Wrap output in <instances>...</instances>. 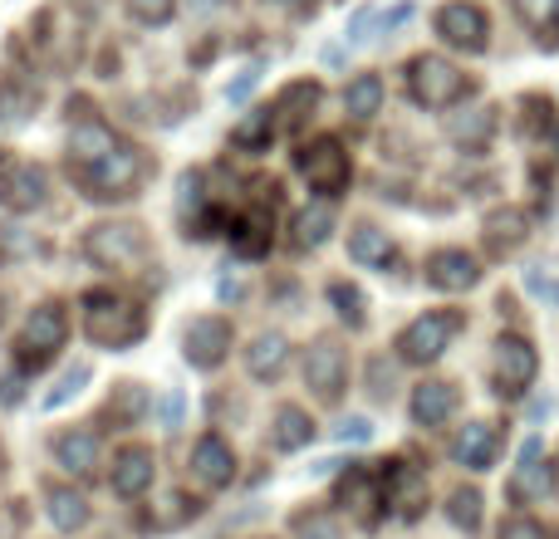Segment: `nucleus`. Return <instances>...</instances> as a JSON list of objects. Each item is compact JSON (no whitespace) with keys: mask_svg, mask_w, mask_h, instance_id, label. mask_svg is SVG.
Here are the masks:
<instances>
[{"mask_svg":"<svg viewBox=\"0 0 559 539\" xmlns=\"http://www.w3.org/2000/svg\"><path fill=\"white\" fill-rule=\"evenodd\" d=\"M515 495H525V501H535V495H550L555 491V466H521V476L511 481Z\"/></svg>","mask_w":559,"mask_h":539,"instance_id":"34","label":"nucleus"},{"mask_svg":"<svg viewBox=\"0 0 559 539\" xmlns=\"http://www.w3.org/2000/svg\"><path fill=\"white\" fill-rule=\"evenodd\" d=\"M147 412V387L143 383H118L108 397V422L114 427H133Z\"/></svg>","mask_w":559,"mask_h":539,"instance_id":"30","label":"nucleus"},{"mask_svg":"<svg viewBox=\"0 0 559 539\" xmlns=\"http://www.w3.org/2000/svg\"><path fill=\"white\" fill-rule=\"evenodd\" d=\"M535 368H540V358H535L531 338L521 334H501L491 348V383L501 397H521L525 387L535 383Z\"/></svg>","mask_w":559,"mask_h":539,"instance_id":"8","label":"nucleus"},{"mask_svg":"<svg viewBox=\"0 0 559 539\" xmlns=\"http://www.w3.org/2000/svg\"><path fill=\"white\" fill-rule=\"evenodd\" d=\"M383 491H388V505H393L403 520H417V515H423V505H427V481H423V471H413V466H403V462H388Z\"/></svg>","mask_w":559,"mask_h":539,"instance_id":"16","label":"nucleus"},{"mask_svg":"<svg viewBox=\"0 0 559 539\" xmlns=\"http://www.w3.org/2000/svg\"><path fill=\"white\" fill-rule=\"evenodd\" d=\"M295 535L299 539H338V525L329 520L324 511H309V515H295Z\"/></svg>","mask_w":559,"mask_h":539,"instance_id":"38","label":"nucleus"},{"mask_svg":"<svg viewBox=\"0 0 559 539\" xmlns=\"http://www.w3.org/2000/svg\"><path fill=\"white\" fill-rule=\"evenodd\" d=\"M182 354H187V363H192V368L212 373V368L231 354V324H226V319H216V314L192 319V324H187V334H182Z\"/></svg>","mask_w":559,"mask_h":539,"instance_id":"11","label":"nucleus"},{"mask_svg":"<svg viewBox=\"0 0 559 539\" xmlns=\"http://www.w3.org/2000/svg\"><path fill=\"white\" fill-rule=\"evenodd\" d=\"M55 462L64 466L69 476H94L98 471V432H88V427H69V432L55 436Z\"/></svg>","mask_w":559,"mask_h":539,"instance_id":"18","label":"nucleus"},{"mask_svg":"<svg viewBox=\"0 0 559 539\" xmlns=\"http://www.w3.org/2000/svg\"><path fill=\"white\" fill-rule=\"evenodd\" d=\"M231 245H236L241 255H251V261H255V255L271 251V212H265V206L246 212L241 221L231 226Z\"/></svg>","mask_w":559,"mask_h":539,"instance_id":"23","label":"nucleus"},{"mask_svg":"<svg viewBox=\"0 0 559 539\" xmlns=\"http://www.w3.org/2000/svg\"><path fill=\"white\" fill-rule=\"evenodd\" d=\"M285 358H289L285 334H261L251 348H246V368H251V378H261V383H271V378H280Z\"/></svg>","mask_w":559,"mask_h":539,"instance_id":"22","label":"nucleus"},{"mask_svg":"<svg viewBox=\"0 0 559 539\" xmlns=\"http://www.w3.org/2000/svg\"><path fill=\"white\" fill-rule=\"evenodd\" d=\"M550 10H555V0H521V15L531 20V25H545V20H550Z\"/></svg>","mask_w":559,"mask_h":539,"instance_id":"44","label":"nucleus"},{"mask_svg":"<svg viewBox=\"0 0 559 539\" xmlns=\"http://www.w3.org/2000/svg\"><path fill=\"white\" fill-rule=\"evenodd\" d=\"M314 104H319V84L314 79H295V84H285V94H280L275 118L295 128V123H305V118L314 113Z\"/></svg>","mask_w":559,"mask_h":539,"instance_id":"25","label":"nucleus"},{"mask_svg":"<svg viewBox=\"0 0 559 539\" xmlns=\"http://www.w3.org/2000/svg\"><path fill=\"white\" fill-rule=\"evenodd\" d=\"M69 172H74V182L84 187V196H94V202H108V196H133L138 177H143V153H138L133 143H118V147H108L104 157L79 163V167H69Z\"/></svg>","mask_w":559,"mask_h":539,"instance_id":"2","label":"nucleus"},{"mask_svg":"<svg viewBox=\"0 0 559 539\" xmlns=\"http://www.w3.org/2000/svg\"><path fill=\"white\" fill-rule=\"evenodd\" d=\"M305 383L314 387L319 403H338L348 383V354L334 344V338H319L314 348L305 354Z\"/></svg>","mask_w":559,"mask_h":539,"instance_id":"10","label":"nucleus"},{"mask_svg":"<svg viewBox=\"0 0 559 539\" xmlns=\"http://www.w3.org/2000/svg\"><path fill=\"white\" fill-rule=\"evenodd\" d=\"M197 5H202V10H212V5H222V0H197Z\"/></svg>","mask_w":559,"mask_h":539,"instance_id":"48","label":"nucleus"},{"mask_svg":"<svg viewBox=\"0 0 559 539\" xmlns=\"http://www.w3.org/2000/svg\"><path fill=\"white\" fill-rule=\"evenodd\" d=\"M476 279H481V265L466 251H437L427 261V285L442 295H466V289H476Z\"/></svg>","mask_w":559,"mask_h":539,"instance_id":"17","label":"nucleus"},{"mask_svg":"<svg viewBox=\"0 0 559 539\" xmlns=\"http://www.w3.org/2000/svg\"><path fill=\"white\" fill-rule=\"evenodd\" d=\"M555 20H559V0H555Z\"/></svg>","mask_w":559,"mask_h":539,"instance_id":"50","label":"nucleus"},{"mask_svg":"<svg viewBox=\"0 0 559 539\" xmlns=\"http://www.w3.org/2000/svg\"><path fill=\"white\" fill-rule=\"evenodd\" d=\"M535 456H540V436H531V442H525V446H521V466H531V462H535Z\"/></svg>","mask_w":559,"mask_h":539,"instance_id":"46","label":"nucleus"},{"mask_svg":"<svg viewBox=\"0 0 559 539\" xmlns=\"http://www.w3.org/2000/svg\"><path fill=\"white\" fill-rule=\"evenodd\" d=\"M216 289H222V299H236V295H241V285H236V279H222Z\"/></svg>","mask_w":559,"mask_h":539,"instance_id":"47","label":"nucleus"},{"mask_svg":"<svg viewBox=\"0 0 559 539\" xmlns=\"http://www.w3.org/2000/svg\"><path fill=\"white\" fill-rule=\"evenodd\" d=\"M447 515H452L456 530L476 535V530H481V495H476V491H452V501H447Z\"/></svg>","mask_w":559,"mask_h":539,"instance_id":"33","label":"nucleus"},{"mask_svg":"<svg viewBox=\"0 0 559 539\" xmlns=\"http://www.w3.org/2000/svg\"><path fill=\"white\" fill-rule=\"evenodd\" d=\"M84 383H88V363L69 368V373H64V378H59V387H55V393H49V397H45V412H55V407H64V403H69V397H79V393H84Z\"/></svg>","mask_w":559,"mask_h":539,"instance_id":"37","label":"nucleus"},{"mask_svg":"<svg viewBox=\"0 0 559 539\" xmlns=\"http://www.w3.org/2000/svg\"><path fill=\"white\" fill-rule=\"evenodd\" d=\"M452 456L466 466V471H491L496 456H501V427L491 422H466L452 442Z\"/></svg>","mask_w":559,"mask_h":539,"instance_id":"14","label":"nucleus"},{"mask_svg":"<svg viewBox=\"0 0 559 539\" xmlns=\"http://www.w3.org/2000/svg\"><path fill=\"white\" fill-rule=\"evenodd\" d=\"M128 10H133V20H143V25H167V20L177 15V0H128Z\"/></svg>","mask_w":559,"mask_h":539,"instance_id":"39","label":"nucleus"},{"mask_svg":"<svg viewBox=\"0 0 559 539\" xmlns=\"http://www.w3.org/2000/svg\"><path fill=\"white\" fill-rule=\"evenodd\" d=\"M163 427L167 432L182 427V393H163Z\"/></svg>","mask_w":559,"mask_h":539,"instance_id":"43","label":"nucleus"},{"mask_svg":"<svg viewBox=\"0 0 559 539\" xmlns=\"http://www.w3.org/2000/svg\"><path fill=\"white\" fill-rule=\"evenodd\" d=\"M329 231H334V212H329V202H314L295 216V245L299 251H319V245L329 241Z\"/></svg>","mask_w":559,"mask_h":539,"instance_id":"26","label":"nucleus"},{"mask_svg":"<svg viewBox=\"0 0 559 539\" xmlns=\"http://www.w3.org/2000/svg\"><path fill=\"white\" fill-rule=\"evenodd\" d=\"M407 94L417 108H452L456 98L472 94V79L456 64H447L442 55H417L407 64Z\"/></svg>","mask_w":559,"mask_h":539,"instance_id":"3","label":"nucleus"},{"mask_svg":"<svg viewBox=\"0 0 559 539\" xmlns=\"http://www.w3.org/2000/svg\"><path fill=\"white\" fill-rule=\"evenodd\" d=\"M84 255L104 270H133V265H143V255H147V236H143V226H133V221L94 226V231L84 236Z\"/></svg>","mask_w":559,"mask_h":539,"instance_id":"6","label":"nucleus"},{"mask_svg":"<svg viewBox=\"0 0 559 539\" xmlns=\"http://www.w3.org/2000/svg\"><path fill=\"white\" fill-rule=\"evenodd\" d=\"M84 334L98 348H133L147 334V314L114 289H94L84 295Z\"/></svg>","mask_w":559,"mask_h":539,"instance_id":"1","label":"nucleus"},{"mask_svg":"<svg viewBox=\"0 0 559 539\" xmlns=\"http://www.w3.org/2000/svg\"><path fill=\"white\" fill-rule=\"evenodd\" d=\"M501 539H555L545 525H535V520H525V515H511V520L501 525Z\"/></svg>","mask_w":559,"mask_h":539,"instance_id":"40","label":"nucleus"},{"mask_svg":"<svg viewBox=\"0 0 559 539\" xmlns=\"http://www.w3.org/2000/svg\"><path fill=\"white\" fill-rule=\"evenodd\" d=\"M275 128H280L275 108H255V113H246L241 123L231 128V143L241 147V153H271V143H275Z\"/></svg>","mask_w":559,"mask_h":539,"instance_id":"21","label":"nucleus"},{"mask_svg":"<svg viewBox=\"0 0 559 539\" xmlns=\"http://www.w3.org/2000/svg\"><path fill=\"white\" fill-rule=\"evenodd\" d=\"M153 476H157L153 446H123V452H118V462H114V495L138 501L143 491H153Z\"/></svg>","mask_w":559,"mask_h":539,"instance_id":"15","label":"nucleus"},{"mask_svg":"<svg viewBox=\"0 0 559 539\" xmlns=\"http://www.w3.org/2000/svg\"><path fill=\"white\" fill-rule=\"evenodd\" d=\"M491 113H486V108H481V113H466V118H452V137H456V143H462V147H481L486 143V137H491Z\"/></svg>","mask_w":559,"mask_h":539,"instance_id":"36","label":"nucleus"},{"mask_svg":"<svg viewBox=\"0 0 559 539\" xmlns=\"http://www.w3.org/2000/svg\"><path fill=\"white\" fill-rule=\"evenodd\" d=\"M373 495H378L373 476H368L364 466H348V476L338 481V505L354 511V515H368V501H373Z\"/></svg>","mask_w":559,"mask_h":539,"instance_id":"31","label":"nucleus"},{"mask_svg":"<svg viewBox=\"0 0 559 539\" xmlns=\"http://www.w3.org/2000/svg\"><path fill=\"white\" fill-rule=\"evenodd\" d=\"M271 442H275V452H299V446L314 442V422H309L305 407H280Z\"/></svg>","mask_w":559,"mask_h":539,"instance_id":"24","label":"nucleus"},{"mask_svg":"<svg viewBox=\"0 0 559 539\" xmlns=\"http://www.w3.org/2000/svg\"><path fill=\"white\" fill-rule=\"evenodd\" d=\"M344 108L358 118V123H364V118H373L378 108H383V79H378V74H358L354 84L344 88Z\"/></svg>","mask_w":559,"mask_h":539,"instance_id":"29","label":"nucleus"},{"mask_svg":"<svg viewBox=\"0 0 559 539\" xmlns=\"http://www.w3.org/2000/svg\"><path fill=\"white\" fill-rule=\"evenodd\" d=\"M338 442H373V422L368 417H344V422L334 427Z\"/></svg>","mask_w":559,"mask_h":539,"instance_id":"41","label":"nucleus"},{"mask_svg":"<svg viewBox=\"0 0 559 539\" xmlns=\"http://www.w3.org/2000/svg\"><path fill=\"white\" fill-rule=\"evenodd\" d=\"M64 338H69V319H64V309L59 304H39V309H29V319H25V334H20V368H49L55 363V354L64 348Z\"/></svg>","mask_w":559,"mask_h":539,"instance_id":"5","label":"nucleus"},{"mask_svg":"<svg viewBox=\"0 0 559 539\" xmlns=\"http://www.w3.org/2000/svg\"><path fill=\"white\" fill-rule=\"evenodd\" d=\"M192 476H197V486H206V491H222V486H231V476H236V452L216 432H206L202 442L192 446Z\"/></svg>","mask_w":559,"mask_h":539,"instance_id":"13","label":"nucleus"},{"mask_svg":"<svg viewBox=\"0 0 559 539\" xmlns=\"http://www.w3.org/2000/svg\"><path fill=\"white\" fill-rule=\"evenodd\" d=\"M295 167L319 196H338L348 187V153L338 147V137H314L295 153Z\"/></svg>","mask_w":559,"mask_h":539,"instance_id":"7","label":"nucleus"},{"mask_svg":"<svg viewBox=\"0 0 559 539\" xmlns=\"http://www.w3.org/2000/svg\"><path fill=\"white\" fill-rule=\"evenodd\" d=\"M45 511H49V520H55V530H64V535H74L88 525V501L74 491V486H49Z\"/></svg>","mask_w":559,"mask_h":539,"instance_id":"20","label":"nucleus"},{"mask_svg":"<svg viewBox=\"0 0 559 539\" xmlns=\"http://www.w3.org/2000/svg\"><path fill=\"white\" fill-rule=\"evenodd\" d=\"M271 5H295V0H271Z\"/></svg>","mask_w":559,"mask_h":539,"instance_id":"49","label":"nucleus"},{"mask_svg":"<svg viewBox=\"0 0 559 539\" xmlns=\"http://www.w3.org/2000/svg\"><path fill=\"white\" fill-rule=\"evenodd\" d=\"M456 334H462V314H452V309H432V314L413 319V324L397 334V358L427 368L447 354V344H452Z\"/></svg>","mask_w":559,"mask_h":539,"instance_id":"4","label":"nucleus"},{"mask_svg":"<svg viewBox=\"0 0 559 539\" xmlns=\"http://www.w3.org/2000/svg\"><path fill=\"white\" fill-rule=\"evenodd\" d=\"M0 403H5V407H15V403H20V378H15V373L0 378Z\"/></svg>","mask_w":559,"mask_h":539,"instance_id":"45","label":"nucleus"},{"mask_svg":"<svg viewBox=\"0 0 559 539\" xmlns=\"http://www.w3.org/2000/svg\"><path fill=\"white\" fill-rule=\"evenodd\" d=\"M261 84V64H251V69H241V79H236V84H226V98H231V104H241L246 94H251V88Z\"/></svg>","mask_w":559,"mask_h":539,"instance_id":"42","label":"nucleus"},{"mask_svg":"<svg viewBox=\"0 0 559 539\" xmlns=\"http://www.w3.org/2000/svg\"><path fill=\"white\" fill-rule=\"evenodd\" d=\"M407 407H413L417 427H442L456 412V393H452V383H417Z\"/></svg>","mask_w":559,"mask_h":539,"instance_id":"19","label":"nucleus"},{"mask_svg":"<svg viewBox=\"0 0 559 539\" xmlns=\"http://www.w3.org/2000/svg\"><path fill=\"white\" fill-rule=\"evenodd\" d=\"M45 187H49L45 167L10 163L5 172H0V206H5V212H35V206L45 202Z\"/></svg>","mask_w":559,"mask_h":539,"instance_id":"12","label":"nucleus"},{"mask_svg":"<svg viewBox=\"0 0 559 539\" xmlns=\"http://www.w3.org/2000/svg\"><path fill=\"white\" fill-rule=\"evenodd\" d=\"M348 255H354L358 265H388L393 261V236L378 231V226H358V231L348 236Z\"/></svg>","mask_w":559,"mask_h":539,"instance_id":"28","label":"nucleus"},{"mask_svg":"<svg viewBox=\"0 0 559 539\" xmlns=\"http://www.w3.org/2000/svg\"><path fill=\"white\" fill-rule=\"evenodd\" d=\"M329 304L338 309V319H344L348 328H358V324H364V295H358L354 285H344V279H334V285H329Z\"/></svg>","mask_w":559,"mask_h":539,"instance_id":"35","label":"nucleus"},{"mask_svg":"<svg viewBox=\"0 0 559 539\" xmlns=\"http://www.w3.org/2000/svg\"><path fill=\"white\" fill-rule=\"evenodd\" d=\"M29 113H35V88L0 84V123H25Z\"/></svg>","mask_w":559,"mask_h":539,"instance_id":"32","label":"nucleus"},{"mask_svg":"<svg viewBox=\"0 0 559 539\" xmlns=\"http://www.w3.org/2000/svg\"><path fill=\"white\" fill-rule=\"evenodd\" d=\"M525 241V212H515V206H501V212L486 216V245H491L496 255H506L511 245Z\"/></svg>","mask_w":559,"mask_h":539,"instance_id":"27","label":"nucleus"},{"mask_svg":"<svg viewBox=\"0 0 559 539\" xmlns=\"http://www.w3.org/2000/svg\"><path fill=\"white\" fill-rule=\"evenodd\" d=\"M437 35L452 49L476 55V49H486V39H491V20H486V10L472 5V0H452V5L437 10Z\"/></svg>","mask_w":559,"mask_h":539,"instance_id":"9","label":"nucleus"}]
</instances>
